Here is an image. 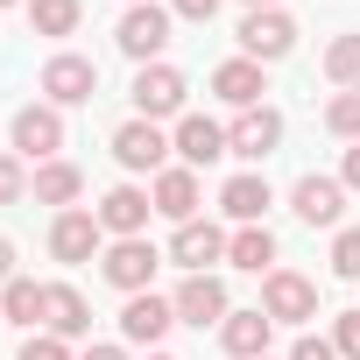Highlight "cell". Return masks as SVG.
Returning <instances> with one entry per match:
<instances>
[{
  "mask_svg": "<svg viewBox=\"0 0 360 360\" xmlns=\"http://www.w3.org/2000/svg\"><path fill=\"white\" fill-rule=\"evenodd\" d=\"M290 212H297L311 233H318V226H325V233H339V226H346V184H339V176H318V169H311V176H297V184H290Z\"/></svg>",
  "mask_w": 360,
  "mask_h": 360,
  "instance_id": "obj_8",
  "label": "cell"
},
{
  "mask_svg": "<svg viewBox=\"0 0 360 360\" xmlns=\"http://www.w3.org/2000/svg\"><path fill=\"white\" fill-rule=\"evenodd\" d=\"M0 325H8V318H0Z\"/></svg>",
  "mask_w": 360,
  "mask_h": 360,
  "instance_id": "obj_41",
  "label": "cell"
},
{
  "mask_svg": "<svg viewBox=\"0 0 360 360\" xmlns=\"http://www.w3.org/2000/svg\"><path fill=\"white\" fill-rule=\"evenodd\" d=\"M0 8H15V0H0ZM22 8H29V0H22Z\"/></svg>",
  "mask_w": 360,
  "mask_h": 360,
  "instance_id": "obj_39",
  "label": "cell"
},
{
  "mask_svg": "<svg viewBox=\"0 0 360 360\" xmlns=\"http://www.w3.org/2000/svg\"><path fill=\"white\" fill-rule=\"evenodd\" d=\"M262 311H269L276 325H311V318H318V283L297 276V269H269V276H262Z\"/></svg>",
  "mask_w": 360,
  "mask_h": 360,
  "instance_id": "obj_9",
  "label": "cell"
},
{
  "mask_svg": "<svg viewBox=\"0 0 360 360\" xmlns=\"http://www.w3.org/2000/svg\"><path fill=\"white\" fill-rule=\"evenodd\" d=\"M92 212H99L106 240H141V233H148V219H155V198H148L141 184H113Z\"/></svg>",
  "mask_w": 360,
  "mask_h": 360,
  "instance_id": "obj_12",
  "label": "cell"
},
{
  "mask_svg": "<svg viewBox=\"0 0 360 360\" xmlns=\"http://www.w3.org/2000/svg\"><path fill=\"white\" fill-rule=\"evenodd\" d=\"M162 262H169V255H162L148 233H141V240H106V255H99V276H106L120 297H141V290L155 283V269H162Z\"/></svg>",
  "mask_w": 360,
  "mask_h": 360,
  "instance_id": "obj_5",
  "label": "cell"
},
{
  "mask_svg": "<svg viewBox=\"0 0 360 360\" xmlns=\"http://www.w3.org/2000/svg\"><path fill=\"white\" fill-rule=\"evenodd\" d=\"M29 198V162L15 148H0V205H22Z\"/></svg>",
  "mask_w": 360,
  "mask_h": 360,
  "instance_id": "obj_29",
  "label": "cell"
},
{
  "mask_svg": "<svg viewBox=\"0 0 360 360\" xmlns=\"http://www.w3.org/2000/svg\"><path fill=\"white\" fill-rule=\"evenodd\" d=\"M15 360H71V339H57V332H29Z\"/></svg>",
  "mask_w": 360,
  "mask_h": 360,
  "instance_id": "obj_31",
  "label": "cell"
},
{
  "mask_svg": "<svg viewBox=\"0 0 360 360\" xmlns=\"http://www.w3.org/2000/svg\"><path fill=\"white\" fill-rule=\"evenodd\" d=\"M169 155H176V148H169V134H162L155 120H120V127H113V162H120L127 176H162Z\"/></svg>",
  "mask_w": 360,
  "mask_h": 360,
  "instance_id": "obj_6",
  "label": "cell"
},
{
  "mask_svg": "<svg viewBox=\"0 0 360 360\" xmlns=\"http://www.w3.org/2000/svg\"><path fill=\"white\" fill-rule=\"evenodd\" d=\"M148 198H155V219L184 226V219H198V205H205V184H198V169L169 162L162 176H148Z\"/></svg>",
  "mask_w": 360,
  "mask_h": 360,
  "instance_id": "obj_13",
  "label": "cell"
},
{
  "mask_svg": "<svg viewBox=\"0 0 360 360\" xmlns=\"http://www.w3.org/2000/svg\"><path fill=\"white\" fill-rule=\"evenodd\" d=\"M29 198H36V205H57V212H71V205L85 198V169H78V162H64V155H57V162H36V176H29Z\"/></svg>",
  "mask_w": 360,
  "mask_h": 360,
  "instance_id": "obj_21",
  "label": "cell"
},
{
  "mask_svg": "<svg viewBox=\"0 0 360 360\" xmlns=\"http://www.w3.org/2000/svg\"><path fill=\"white\" fill-rule=\"evenodd\" d=\"M0 283H15V240L0 233Z\"/></svg>",
  "mask_w": 360,
  "mask_h": 360,
  "instance_id": "obj_36",
  "label": "cell"
},
{
  "mask_svg": "<svg viewBox=\"0 0 360 360\" xmlns=\"http://www.w3.org/2000/svg\"><path fill=\"white\" fill-rule=\"evenodd\" d=\"M148 360H176V353H162V346H155V353H148Z\"/></svg>",
  "mask_w": 360,
  "mask_h": 360,
  "instance_id": "obj_38",
  "label": "cell"
},
{
  "mask_svg": "<svg viewBox=\"0 0 360 360\" xmlns=\"http://www.w3.org/2000/svg\"><path fill=\"white\" fill-rule=\"evenodd\" d=\"M269 339H276V318L262 304L255 311H226V325H219V346L233 360H269Z\"/></svg>",
  "mask_w": 360,
  "mask_h": 360,
  "instance_id": "obj_20",
  "label": "cell"
},
{
  "mask_svg": "<svg viewBox=\"0 0 360 360\" xmlns=\"http://www.w3.org/2000/svg\"><path fill=\"white\" fill-rule=\"evenodd\" d=\"M169 148H176L184 169H212V162L233 155V148H226V127L205 120V113H184V120H176V127H169Z\"/></svg>",
  "mask_w": 360,
  "mask_h": 360,
  "instance_id": "obj_14",
  "label": "cell"
},
{
  "mask_svg": "<svg viewBox=\"0 0 360 360\" xmlns=\"http://www.w3.org/2000/svg\"><path fill=\"white\" fill-rule=\"evenodd\" d=\"M169 15H176V22H212L219 0H169Z\"/></svg>",
  "mask_w": 360,
  "mask_h": 360,
  "instance_id": "obj_33",
  "label": "cell"
},
{
  "mask_svg": "<svg viewBox=\"0 0 360 360\" xmlns=\"http://www.w3.org/2000/svg\"><path fill=\"white\" fill-rule=\"evenodd\" d=\"M36 92H43L50 106H92V99H99V64L78 57V50H57V57L36 71Z\"/></svg>",
  "mask_w": 360,
  "mask_h": 360,
  "instance_id": "obj_4",
  "label": "cell"
},
{
  "mask_svg": "<svg viewBox=\"0 0 360 360\" xmlns=\"http://www.w3.org/2000/svg\"><path fill=\"white\" fill-rule=\"evenodd\" d=\"M283 360H339V353H332V339H318V332H297V346H290Z\"/></svg>",
  "mask_w": 360,
  "mask_h": 360,
  "instance_id": "obj_32",
  "label": "cell"
},
{
  "mask_svg": "<svg viewBox=\"0 0 360 360\" xmlns=\"http://www.w3.org/2000/svg\"><path fill=\"white\" fill-rule=\"evenodd\" d=\"M332 353L339 360H360V311H339L332 318Z\"/></svg>",
  "mask_w": 360,
  "mask_h": 360,
  "instance_id": "obj_30",
  "label": "cell"
},
{
  "mask_svg": "<svg viewBox=\"0 0 360 360\" xmlns=\"http://www.w3.org/2000/svg\"><path fill=\"white\" fill-rule=\"evenodd\" d=\"M169 262L184 269V276H212V262H226V226L212 219H184L169 233Z\"/></svg>",
  "mask_w": 360,
  "mask_h": 360,
  "instance_id": "obj_15",
  "label": "cell"
},
{
  "mask_svg": "<svg viewBox=\"0 0 360 360\" xmlns=\"http://www.w3.org/2000/svg\"><path fill=\"white\" fill-rule=\"evenodd\" d=\"M169 325H176V304H169V297H155V290H141V297H127V304H120V339H127V346H148V353H155Z\"/></svg>",
  "mask_w": 360,
  "mask_h": 360,
  "instance_id": "obj_16",
  "label": "cell"
},
{
  "mask_svg": "<svg viewBox=\"0 0 360 360\" xmlns=\"http://www.w3.org/2000/svg\"><path fill=\"white\" fill-rule=\"evenodd\" d=\"M169 304H176V325H198V332H205V325H226V311H233L219 276H184Z\"/></svg>",
  "mask_w": 360,
  "mask_h": 360,
  "instance_id": "obj_18",
  "label": "cell"
},
{
  "mask_svg": "<svg viewBox=\"0 0 360 360\" xmlns=\"http://www.w3.org/2000/svg\"><path fill=\"white\" fill-rule=\"evenodd\" d=\"M297 50V22L283 15V8H255V15H240V57H255V64H283Z\"/></svg>",
  "mask_w": 360,
  "mask_h": 360,
  "instance_id": "obj_10",
  "label": "cell"
},
{
  "mask_svg": "<svg viewBox=\"0 0 360 360\" xmlns=\"http://www.w3.org/2000/svg\"><path fill=\"white\" fill-rule=\"evenodd\" d=\"M99 255H106V226H99V212L71 205V212L50 219V262L78 269V262H99Z\"/></svg>",
  "mask_w": 360,
  "mask_h": 360,
  "instance_id": "obj_7",
  "label": "cell"
},
{
  "mask_svg": "<svg viewBox=\"0 0 360 360\" xmlns=\"http://www.w3.org/2000/svg\"><path fill=\"white\" fill-rule=\"evenodd\" d=\"M78 22H85V0H29V29L50 36V43L78 36Z\"/></svg>",
  "mask_w": 360,
  "mask_h": 360,
  "instance_id": "obj_25",
  "label": "cell"
},
{
  "mask_svg": "<svg viewBox=\"0 0 360 360\" xmlns=\"http://www.w3.org/2000/svg\"><path fill=\"white\" fill-rule=\"evenodd\" d=\"M212 92L233 106V113H248V106H269L262 92H269V64H255V57H226L219 71H212Z\"/></svg>",
  "mask_w": 360,
  "mask_h": 360,
  "instance_id": "obj_19",
  "label": "cell"
},
{
  "mask_svg": "<svg viewBox=\"0 0 360 360\" xmlns=\"http://www.w3.org/2000/svg\"><path fill=\"white\" fill-rule=\"evenodd\" d=\"M339 184L360 191V141H346V155H339Z\"/></svg>",
  "mask_w": 360,
  "mask_h": 360,
  "instance_id": "obj_34",
  "label": "cell"
},
{
  "mask_svg": "<svg viewBox=\"0 0 360 360\" xmlns=\"http://www.w3.org/2000/svg\"><path fill=\"white\" fill-rule=\"evenodd\" d=\"M127 99H134V120H184V99H191V78L176 71V64H141L134 71V85H127Z\"/></svg>",
  "mask_w": 360,
  "mask_h": 360,
  "instance_id": "obj_2",
  "label": "cell"
},
{
  "mask_svg": "<svg viewBox=\"0 0 360 360\" xmlns=\"http://www.w3.org/2000/svg\"><path fill=\"white\" fill-rule=\"evenodd\" d=\"M169 29H176V15L162 8V0H141V8H127V15H120L113 43H120V57L141 71V64H162V50H169Z\"/></svg>",
  "mask_w": 360,
  "mask_h": 360,
  "instance_id": "obj_3",
  "label": "cell"
},
{
  "mask_svg": "<svg viewBox=\"0 0 360 360\" xmlns=\"http://www.w3.org/2000/svg\"><path fill=\"white\" fill-rule=\"evenodd\" d=\"M325 78H332L339 92H360V29L325 43Z\"/></svg>",
  "mask_w": 360,
  "mask_h": 360,
  "instance_id": "obj_26",
  "label": "cell"
},
{
  "mask_svg": "<svg viewBox=\"0 0 360 360\" xmlns=\"http://www.w3.org/2000/svg\"><path fill=\"white\" fill-rule=\"evenodd\" d=\"M240 8H248V15H255V8H283V0H240Z\"/></svg>",
  "mask_w": 360,
  "mask_h": 360,
  "instance_id": "obj_37",
  "label": "cell"
},
{
  "mask_svg": "<svg viewBox=\"0 0 360 360\" xmlns=\"http://www.w3.org/2000/svg\"><path fill=\"white\" fill-rule=\"evenodd\" d=\"M226 148H233L240 162H269V155L283 148V113H276V106L233 113V120H226Z\"/></svg>",
  "mask_w": 360,
  "mask_h": 360,
  "instance_id": "obj_11",
  "label": "cell"
},
{
  "mask_svg": "<svg viewBox=\"0 0 360 360\" xmlns=\"http://www.w3.org/2000/svg\"><path fill=\"white\" fill-rule=\"evenodd\" d=\"M78 360H127V346H106V339H99V346H85Z\"/></svg>",
  "mask_w": 360,
  "mask_h": 360,
  "instance_id": "obj_35",
  "label": "cell"
},
{
  "mask_svg": "<svg viewBox=\"0 0 360 360\" xmlns=\"http://www.w3.org/2000/svg\"><path fill=\"white\" fill-rule=\"evenodd\" d=\"M269 205H276V191H269L262 169H240V176L219 184V212H226L233 226H269Z\"/></svg>",
  "mask_w": 360,
  "mask_h": 360,
  "instance_id": "obj_17",
  "label": "cell"
},
{
  "mask_svg": "<svg viewBox=\"0 0 360 360\" xmlns=\"http://www.w3.org/2000/svg\"><path fill=\"white\" fill-rule=\"evenodd\" d=\"M127 8H141V0H127Z\"/></svg>",
  "mask_w": 360,
  "mask_h": 360,
  "instance_id": "obj_40",
  "label": "cell"
},
{
  "mask_svg": "<svg viewBox=\"0 0 360 360\" xmlns=\"http://www.w3.org/2000/svg\"><path fill=\"white\" fill-rule=\"evenodd\" d=\"M276 255H283V248H276V233H269V226H233V233H226V262H233V269H248V276H269V269H276Z\"/></svg>",
  "mask_w": 360,
  "mask_h": 360,
  "instance_id": "obj_24",
  "label": "cell"
},
{
  "mask_svg": "<svg viewBox=\"0 0 360 360\" xmlns=\"http://www.w3.org/2000/svg\"><path fill=\"white\" fill-rule=\"evenodd\" d=\"M8 148H15L22 162H57V155H64V106H50V99L15 106V120H8Z\"/></svg>",
  "mask_w": 360,
  "mask_h": 360,
  "instance_id": "obj_1",
  "label": "cell"
},
{
  "mask_svg": "<svg viewBox=\"0 0 360 360\" xmlns=\"http://www.w3.org/2000/svg\"><path fill=\"white\" fill-rule=\"evenodd\" d=\"M43 304H50V283H36V276L0 283V318L22 325V332H43Z\"/></svg>",
  "mask_w": 360,
  "mask_h": 360,
  "instance_id": "obj_23",
  "label": "cell"
},
{
  "mask_svg": "<svg viewBox=\"0 0 360 360\" xmlns=\"http://www.w3.org/2000/svg\"><path fill=\"white\" fill-rule=\"evenodd\" d=\"M332 276L339 283H360V226H339L332 233Z\"/></svg>",
  "mask_w": 360,
  "mask_h": 360,
  "instance_id": "obj_28",
  "label": "cell"
},
{
  "mask_svg": "<svg viewBox=\"0 0 360 360\" xmlns=\"http://www.w3.org/2000/svg\"><path fill=\"white\" fill-rule=\"evenodd\" d=\"M325 127H332L339 141H360V92H332V99H325Z\"/></svg>",
  "mask_w": 360,
  "mask_h": 360,
  "instance_id": "obj_27",
  "label": "cell"
},
{
  "mask_svg": "<svg viewBox=\"0 0 360 360\" xmlns=\"http://www.w3.org/2000/svg\"><path fill=\"white\" fill-rule=\"evenodd\" d=\"M43 332H57V339H85V332H92V304H85V290H78V283H50Z\"/></svg>",
  "mask_w": 360,
  "mask_h": 360,
  "instance_id": "obj_22",
  "label": "cell"
}]
</instances>
